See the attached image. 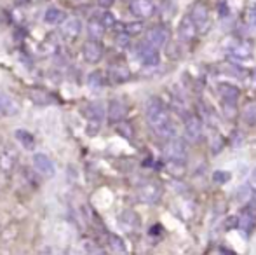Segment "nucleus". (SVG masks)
I'll list each match as a JSON object with an SVG mask.
<instances>
[{
  "instance_id": "nucleus-10",
  "label": "nucleus",
  "mask_w": 256,
  "mask_h": 255,
  "mask_svg": "<svg viewBox=\"0 0 256 255\" xmlns=\"http://www.w3.org/2000/svg\"><path fill=\"white\" fill-rule=\"evenodd\" d=\"M190 18L196 21L199 30L206 32L208 30V23H209V7L206 6L204 2H196L192 6V11H190Z\"/></svg>"
},
{
  "instance_id": "nucleus-2",
  "label": "nucleus",
  "mask_w": 256,
  "mask_h": 255,
  "mask_svg": "<svg viewBox=\"0 0 256 255\" xmlns=\"http://www.w3.org/2000/svg\"><path fill=\"white\" fill-rule=\"evenodd\" d=\"M80 32H82V20H80V18L68 16V18H64V20L61 21L60 34H61V37H63L66 42L77 41L78 35H80Z\"/></svg>"
},
{
  "instance_id": "nucleus-25",
  "label": "nucleus",
  "mask_w": 256,
  "mask_h": 255,
  "mask_svg": "<svg viewBox=\"0 0 256 255\" xmlns=\"http://www.w3.org/2000/svg\"><path fill=\"white\" fill-rule=\"evenodd\" d=\"M16 138H18V142L21 143V145L24 147V149H34V145H35V138H34V135L32 133H28V131H24V129H18L16 133Z\"/></svg>"
},
{
  "instance_id": "nucleus-14",
  "label": "nucleus",
  "mask_w": 256,
  "mask_h": 255,
  "mask_svg": "<svg viewBox=\"0 0 256 255\" xmlns=\"http://www.w3.org/2000/svg\"><path fill=\"white\" fill-rule=\"evenodd\" d=\"M126 114H128V105L120 100H112L108 103V109H106V117L110 123L117 124L118 121L126 119Z\"/></svg>"
},
{
  "instance_id": "nucleus-27",
  "label": "nucleus",
  "mask_w": 256,
  "mask_h": 255,
  "mask_svg": "<svg viewBox=\"0 0 256 255\" xmlns=\"http://www.w3.org/2000/svg\"><path fill=\"white\" fill-rule=\"evenodd\" d=\"M115 129H117L118 135L124 136L126 140H131L132 136H134V129H132L131 123H129V121H126V119L118 121V123L115 124Z\"/></svg>"
},
{
  "instance_id": "nucleus-31",
  "label": "nucleus",
  "mask_w": 256,
  "mask_h": 255,
  "mask_svg": "<svg viewBox=\"0 0 256 255\" xmlns=\"http://www.w3.org/2000/svg\"><path fill=\"white\" fill-rule=\"evenodd\" d=\"M230 177H232V175H230L228 171H222V170L212 173V180H214L216 184H226V182L230 180Z\"/></svg>"
},
{
  "instance_id": "nucleus-35",
  "label": "nucleus",
  "mask_w": 256,
  "mask_h": 255,
  "mask_svg": "<svg viewBox=\"0 0 256 255\" xmlns=\"http://www.w3.org/2000/svg\"><path fill=\"white\" fill-rule=\"evenodd\" d=\"M218 11H220V16H222V18L228 14V4H226V0H220Z\"/></svg>"
},
{
  "instance_id": "nucleus-32",
  "label": "nucleus",
  "mask_w": 256,
  "mask_h": 255,
  "mask_svg": "<svg viewBox=\"0 0 256 255\" xmlns=\"http://www.w3.org/2000/svg\"><path fill=\"white\" fill-rule=\"evenodd\" d=\"M82 246H84V250L88 253H102L103 250H100V246L96 245V243L89 241V239H86V241H82Z\"/></svg>"
},
{
  "instance_id": "nucleus-26",
  "label": "nucleus",
  "mask_w": 256,
  "mask_h": 255,
  "mask_svg": "<svg viewBox=\"0 0 256 255\" xmlns=\"http://www.w3.org/2000/svg\"><path fill=\"white\" fill-rule=\"evenodd\" d=\"M251 44L250 42H239V44L236 46V48L232 49V55L236 56V58H240V60H248L251 56Z\"/></svg>"
},
{
  "instance_id": "nucleus-11",
  "label": "nucleus",
  "mask_w": 256,
  "mask_h": 255,
  "mask_svg": "<svg viewBox=\"0 0 256 255\" xmlns=\"http://www.w3.org/2000/svg\"><path fill=\"white\" fill-rule=\"evenodd\" d=\"M145 41H148L150 44L155 46V48H164L169 41V30L162 25H157V27H152L145 35Z\"/></svg>"
},
{
  "instance_id": "nucleus-6",
  "label": "nucleus",
  "mask_w": 256,
  "mask_h": 255,
  "mask_svg": "<svg viewBox=\"0 0 256 255\" xmlns=\"http://www.w3.org/2000/svg\"><path fill=\"white\" fill-rule=\"evenodd\" d=\"M164 156H166V159L185 161L186 159V147H185V143H183V140H180V138L166 140Z\"/></svg>"
},
{
  "instance_id": "nucleus-36",
  "label": "nucleus",
  "mask_w": 256,
  "mask_h": 255,
  "mask_svg": "<svg viewBox=\"0 0 256 255\" xmlns=\"http://www.w3.org/2000/svg\"><path fill=\"white\" fill-rule=\"evenodd\" d=\"M237 225H239V218H237V217H228V218H226L225 229H234V227H237Z\"/></svg>"
},
{
  "instance_id": "nucleus-33",
  "label": "nucleus",
  "mask_w": 256,
  "mask_h": 255,
  "mask_svg": "<svg viewBox=\"0 0 256 255\" xmlns=\"http://www.w3.org/2000/svg\"><path fill=\"white\" fill-rule=\"evenodd\" d=\"M102 21L104 23V27L106 28H112V27H115V25H117V21H115V16L112 13H103V16H102Z\"/></svg>"
},
{
  "instance_id": "nucleus-17",
  "label": "nucleus",
  "mask_w": 256,
  "mask_h": 255,
  "mask_svg": "<svg viewBox=\"0 0 256 255\" xmlns=\"http://www.w3.org/2000/svg\"><path fill=\"white\" fill-rule=\"evenodd\" d=\"M118 220H120V227L128 232H132L140 227V217H138V213H134L132 210H126L124 213L118 217Z\"/></svg>"
},
{
  "instance_id": "nucleus-38",
  "label": "nucleus",
  "mask_w": 256,
  "mask_h": 255,
  "mask_svg": "<svg viewBox=\"0 0 256 255\" xmlns=\"http://www.w3.org/2000/svg\"><path fill=\"white\" fill-rule=\"evenodd\" d=\"M250 208H253V210H256V191H254V194H253V197H251Z\"/></svg>"
},
{
  "instance_id": "nucleus-9",
  "label": "nucleus",
  "mask_w": 256,
  "mask_h": 255,
  "mask_svg": "<svg viewBox=\"0 0 256 255\" xmlns=\"http://www.w3.org/2000/svg\"><path fill=\"white\" fill-rule=\"evenodd\" d=\"M202 121L197 116H188L185 121V135L192 143H197L202 140Z\"/></svg>"
},
{
  "instance_id": "nucleus-16",
  "label": "nucleus",
  "mask_w": 256,
  "mask_h": 255,
  "mask_svg": "<svg viewBox=\"0 0 256 255\" xmlns=\"http://www.w3.org/2000/svg\"><path fill=\"white\" fill-rule=\"evenodd\" d=\"M218 95L222 96L223 102L237 103L239 95H240V89L234 84H228V82H222V84H218Z\"/></svg>"
},
{
  "instance_id": "nucleus-15",
  "label": "nucleus",
  "mask_w": 256,
  "mask_h": 255,
  "mask_svg": "<svg viewBox=\"0 0 256 255\" xmlns=\"http://www.w3.org/2000/svg\"><path fill=\"white\" fill-rule=\"evenodd\" d=\"M20 112V103L9 95H4L0 93V116H16Z\"/></svg>"
},
{
  "instance_id": "nucleus-34",
  "label": "nucleus",
  "mask_w": 256,
  "mask_h": 255,
  "mask_svg": "<svg viewBox=\"0 0 256 255\" xmlns=\"http://www.w3.org/2000/svg\"><path fill=\"white\" fill-rule=\"evenodd\" d=\"M129 37H131V35H129L128 32H120V34L117 35V44L118 46H128L129 42H131V39Z\"/></svg>"
},
{
  "instance_id": "nucleus-23",
  "label": "nucleus",
  "mask_w": 256,
  "mask_h": 255,
  "mask_svg": "<svg viewBox=\"0 0 256 255\" xmlns=\"http://www.w3.org/2000/svg\"><path fill=\"white\" fill-rule=\"evenodd\" d=\"M108 248H110V252H114V253H126L128 252L124 239H122L118 234H108Z\"/></svg>"
},
{
  "instance_id": "nucleus-3",
  "label": "nucleus",
  "mask_w": 256,
  "mask_h": 255,
  "mask_svg": "<svg viewBox=\"0 0 256 255\" xmlns=\"http://www.w3.org/2000/svg\"><path fill=\"white\" fill-rule=\"evenodd\" d=\"M136 53H138L140 62H142L143 65H146V67H157L158 62H160L158 48H155V46H152L148 41L140 42V44H138V49H136Z\"/></svg>"
},
{
  "instance_id": "nucleus-8",
  "label": "nucleus",
  "mask_w": 256,
  "mask_h": 255,
  "mask_svg": "<svg viewBox=\"0 0 256 255\" xmlns=\"http://www.w3.org/2000/svg\"><path fill=\"white\" fill-rule=\"evenodd\" d=\"M129 11L132 16L140 18V20H146L155 14V6L152 0H131L129 4Z\"/></svg>"
},
{
  "instance_id": "nucleus-39",
  "label": "nucleus",
  "mask_w": 256,
  "mask_h": 255,
  "mask_svg": "<svg viewBox=\"0 0 256 255\" xmlns=\"http://www.w3.org/2000/svg\"><path fill=\"white\" fill-rule=\"evenodd\" d=\"M254 21H256V14H254Z\"/></svg>"
},
{
  "instance_id": "nucleus-30",
  "label": "nucleus",
  "mask_w": 256,
  "mask_h": 255,
  "mask_svg": "<svg viewBox=\"0 0 256 255\" xmlns=\"http://www.w3.org/2000/svg\"><path fill=\"white\" fill-rule=\"evenodd\" d=\"M143 23L142 21H132V23H126L124 25V32H128L129 35H140L143 32Z\"/></svg>"
},
{
  "instance_id": "nucleus-20",
  "label": "nucleus",
  "mask_w": 256,
  "mask_h": 255,
  "mask_svg": "<svg viewBox=\"0 0 256 255\" xmlns=\"http://www.w3.org/2000/svg\"><path fill=\"white\" fill-rule=\"evenodd\" d=\"M104 30H106V27H104L102 18H92V20L88 23V34H89V37H91V39H96V41L103 39Z\"/></svg>"
},
{
  "instance_id": "nucleus-28",
  "label": "nucleus",
  "mask_w": 256,
  "mask_h": 255,
  "mask_svg": "<svg viewBox=\"0 0 256 255\" xmlns=\"http://www.w3.org/2000/svg\"><path fill=\"white\" fill-rule=\"evenodd\" d=\"M89 86L91 88H102V86L106 84V79H104V75L102 72H92L91 75H89Z\"/></svg>"
},
{
  "instance_id": "nucleus-12",
  "label": "nucleus",
  "mask_w": 256,
  "mask_h": 255,
  "mask_svg": "<svg viewBox=\"0 0 256 255\" xmlns=\"http://www.w3.org/2000/svg\"><path fill=\"white\" fill-rule=\"evenodd\" d=\"M197 32H199V28H197L196 21L192 20L190 16H185L182 18V21H180V27H178V35L182 41L185 42H192L194 39L197 37Z\"/></svg>"
},
{
  "instance_id": "nucleus-29",
  "label": "nucleus",
  "mask_w": 256,
  "mask_h": 255,
  "mask_svg": "<svg viewBox=\"0 0 256 255\" xmlns=\"http://www.w3.org/2000/svg\"><path fill=\"white\" fill-rule=\"evenodd\" d=\"M209 145H211V152L218 154L220 150L223 149V145H225V140H223L222 136L218 135V133H214V135H211V140H209Z\"/></svg>"
},
{
  "instance_id": "nucleus-18",
  "label": "nucleus",
  "mask_w": 256,
  "mask_h": 255,
  "mask_svg": "<svg viewBox=\"0 0 256 255\" xmlns=\"http://www.w3.org/2000/svg\"><path fill=\"white\" fill-rule=\"evenodd\" d=\"M239 227L242 229L246 234H250L256 227V215H254L253 208H244V211L239 217Z\"/></svg>"
},
{
  "instance_id": "nucleus-19",
  "label": "nucleus",
  "mask_w": 256,
  "mask_h": 255,
  "mask_svg": "<svg viewBox=\"0 0 256 255\" xmlns=\"http://www.w3.org/2000/svg\"><path fill=\"white\" fill-rule=\"evenodd\" d=\"M164 170L168 171L171 177L174 178H183L186 173V166H185V161H176V159H168L166 163Z\"/></svg>"
},
{
  "instance_id": "nucleus-4",
  "label": "nucleus",
  "mask_w": 256,
  "mask_h": 255,
  "mask_svg": "<svg viewBox=\"0 0 256 255\" xmlns=\"http://www.w3.org/2000/svg\"><path fill=\"white\" fill-rule=\"evenodd\" d=\"M162 197V185L157 182H145L142 187L138 189V199L146 204L158 203Z\"/></svg>"
},
{
  "instance_id": "nucleus-13",
  "label": "nucleus",
  "mask_w": 256,
  "mask_h": 255,
  "mask_svg": "<svg viewBox=\"0 0 256 255\" xmlns=\"http://www.w3.org/2000/svg\"><path fill=\"white\" fill-rule=\"evenodd\" d=\"M132 77L131 70H129V67H126L124 63H115L110 67V70H108V79H110L112 82H115V84H124V82H129Z\"/></svg>"
},
{
  "instance_id": "nucleus-37",
  "label": "nucleus",
  "mask_w": 256,
  "mask_h": 255,
  "mask_svg": "<svg viewBox=\"0 0 256 255\" xmlns=\"http://www.w3.org/2000/svg\"><path fill=\"white\" fill-rule=\"evenodd\" d=\"M115 0H98V6L103 7V9H110L112 6H114Z\"/></svg>"
},
{
  "instance_id": "nucleus-22",
  "label": "nucleus",
  "mask_w": 256,
  "mask_h": 255,
  "mask_svg": "<svg viewBox=\"0 0 256 255\" xmlns=\"http://www.w3.org/2000/svg\"><path fill=\"white\" fill-rule=\"evenodd\" d=\"M64 18H66L64 13L61 9H58V7H49L44 14V21L48 25H61V21H63Z\"/></svg>"
},
{
  "instance_id": "nucleus-5",
  "label": "nucleus",
  "mask_w": 256,
  "mask_h": 255,
  "mask_svg": "<svg viewBox=\"0 0 256 255\" xmlns=\"http://www.w3.org/2000/svg\"><path fill=\"white\" fill-rule=\"evenodd\" d=\"M103 46L100 41L91 39V41H86L82 46V58L86 60L89 65H96L103 60Z\"/></svg>"
},
{
  "instance_id": "nucleus-1",
  "label": "nucleus",
  "mask_w": 256,
  "mask_h": 255,
  "mask_svg": "<svg viewBox=\"0 0 256 255\" xmlns=\"http://www.w3.org/2000/svg\"><path fill=\"white\" fill-rule=\"evenodd\" d=\"M146 121H148V126L152 128L155 136L162 140H171L176 136V128L172 124L171 114L166 109V105L157 98H152L146 103Z\"/></svg>"
},
{
  "instance_id": "nucleus-7",
  "label": "nucleus",
  "mask_w": 256,
  "mask_h": 255,
  "mask_svg": "<svg viewBox=\"0 0 256 255\" xmlns=\"http://www.w3.org/2000/svg\"><path fill=\"white\" fill-rule=\"evenodd\" d=\"M32 163H34L35 171H37L38 175H42V177L51 178V177H54V173H56V168H54L52 159L49 156H46V154H42V152L34 154Z\"/></svg>"
},
{
  "instance_id": "nucleus-21",
  "label": "nucleus",
  "mask_w": 256,
  "mask_h": 255,
  "mask_svg": "<svg viewBox=\"0 0 256 255\" xmlns=\"http://www.w3.org/2000/svg\"><path fill=\"white\" fill-rule=\"evenodd\" d=\"M86 114H88L89 117V124H96V126H100L104 117V110H103V105L102 103H91V105L88 107V110H86Z\"/></svg>"
},
{
  "instance_id": "nucleus-24",
  "label": "nucleus",
  "mask_w": 256,
  "mask_h": 255,
  "mask_svg": "<svg viewBox=\"0 0 256 255\" xmlns=\"http://www.w3.org/2000/svg\"><path fill=\"white\" fill-rule=\"evenodd\" d=\"M16 154L14 152H9V150H6V152L0 154V170L4 171H10L14 168V164H16Z\"/></svg>"
}]
</instances>
